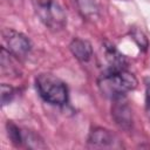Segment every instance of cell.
Instances as JSON below:
<instances>
[{"label": "cell", "mask_w": 150, "mask_h": 150, "mask_svg": "<svg viewBox=\"0 0 150 150\" xmlns=\"http://www.w3.org/2000/svg\"><path fill=\"white\" fill-rule=\"evenodd\" d=\"M137 79L125 68H109L102 73L97 80L101 93L111 100L124 97V95L137 87Z\"/></svg>", "instance_id": "6da1fadb"}, {"label": "cell", "mask_w": 150, "mask_h": 150, "mask_svg": "<svg viewBox=\"0 0 150 150\" xmlns=\"http://www.w3.org/2000/svg\"><path fill=\"white\" fill-rule=\"evenodd\" d=\"M35 87L41 98L47 103L63 105L68 102V88L66 83L52 74L38 75Z\"/></svg>", "instance_id": "7a4b0ae2"}, {"label": "cell", "mask_w": 150, "mask_h": 150, "mask_svg": "<svg viewBox=\"0 0 150 150\" xmlns=\"http://www.w3.org/2000/svg\"><path fill=\"white\" fill-rule=\"evenodd\" d=\"M34 5L38 16L49 29L60 30L66 26V13L55 0H34Z\"/></svg>", "instance_id": "3957f363"}, {"label": "cell", "mask_w": 150, "mask_h": 150, "mask_svg": "<svg viewBox=\"0 0 150 150\" xmlns=\"http://www.w3.org/2000/svg\"><path fill=\"white\" fill-rule=\"evenodd\" d=\"M90 148L95 149H121L123 148L120 138L110 130L101 127L91 129L87 141Z\"/></svg>", "instance_id": "277c9868"}, {"label": "cell", "mask_w": 150, "mask_h": 150, "mask_svg": "<svg viewBox=\"0 0 150 150\" xmlns=\"http://www.w3.org/2000/svg\"><path fill=\"white\" fill-rule=\"evenodd\" d=\"M2 35H4V39L8 47V50L18 59L25 57L29 53V50L32 48V43H30L29 39L26 35H23L22 33L7 28L2 32Z\"/></svg>", "instance_id": "5b68a950"}, {"label": "cell", "mask_w": 150, "mask_h": 150, "mask_svg": "<svg viewBox=\"0 0 150 150\" xmlns=\"http://www.w3.org/2000/svg\"><path fill=\"white\" fill-rule=\"evenodd\" d=\"M111 116L120 129L129 131L132 128L131 109L123 97L114 100V104L111 107Z\"/></svg>", "instance_id": "8992f818"}, {"label": "cell", "mask_w": 150, "mask_h": 150, "mask_svg": "<svg viewBox=\"0 0 150 150\" xmlns=\"http://www.w3.org/2000/svg\"><path fill=\"white\" fill-rule=\"evenodd\" d=\"M69 49L71 54L81 62H88L93 56V47L89 41L75 38L69 43Z\"/></svg>", "instance_id": "52a82bcc"}, {"label": "cell", "mask_w": 150, "mask_h": 150, "mask_svg": "<svg viewBox=\"0 0 150 150\" xmlns=\"http://www.w3.org/2000/svg\"><path fill=\"white\" fill-rule=\"evenodd\" d=\"M104 53H105V59L110 64V68H125L127 66V60L124 55H122L114 45L111 43H105L104 46Z\"/></svg>", "instance_id": "ba28073f"}, {"label": "cell", "mask_w": 150, "mask_h": 150, "mask_svg": "<svg viewBox=\"0 0 150 150\" xmlns=\"http://www.w3.org/2000/svg\"><path fill=\"white\" fill-rule=\"evenodd\" d=\"M77 8L83 18L95 19L98 14V1L97 0H75Z\"/></svg>", "instance_id": "9c48e42d"}, {"label": "cell", "mask_w": 150, "mask_h": 150, "mask_svg": "<svg viewBox=\"0 0 150 150\" xmlns=\"http://www.w3.org/2000/svg\"><path fill=\"white\" fill-rule=\"evenodd\" d=\"M14 56L9 50H6L5 47L1 48V71L4 74H13V73H18L16 67H15V62L13 60Z\"/></svg>", "instance_id": "30bf717a"}, {"label": "cell", "mask_w": 150, "mask_h": 150, "mask_svg": "<svg viewBox=\"0 0 150 150\" xmlns=\"http://www.w3.org/2000/svg\"><path fill=\"white\" fill-rule=\"evenodd\" d=\"M22 144H26V146L32 149H39V148H46L42 139L34 132L22 130Z\"/></svg>", "instance_id": "8fae6325"}, {"label": "cell", "mask_w": 150, "mask_h": 150, "mask_svg": "<svg viewBox=\"0 0 150 150\" xmlns=\"http://www.w3.org/2000/svg\"><path fill=\"white\" fill-rule=\"evenodd\" d=\"M6 128H7V135L11 142L16 146H21L22 145V130L16 124L9 121L7 122Z\"/></svg>", "instance_id": "7c38bea8"}, {"label": "cell", "mask_w": 150, "mask_h": 150, "mask_svg": "<svg viewBox=\"0 0 150 150\" xmlns=\"http://www.w3.org/2000/svg\"><path fill=\"white\" fill-rule=\"evenodd\" d=\"M14 96H15V89L9 84L2 83L1 84V104L2 105L8 104L9 102H12Z\"/></svg>", "instance_id": "4fadbf2b"}, {"label": "cell", "mask_w": 150, "mask_h": 150, "mask_svg": "<svg viewBox=\"0 0 150 150\" xmlns=\"http://www.w3.org/2000/svg\"><path fill=\"white\" fill-rule=\"evenodd\" d=\"M131 36H132V39L135 40V42L139 46V48H142L143 50H145L146 48H148V39L145 38V35L141 32V30H138V29H132V32H131Z\"/></svg>", "instance_id": "5bb4252c"}, {"label": "cell", "mask_w": 150, "mask_h": 150, "mask_svg": "<svg viewBox=\"0 0 150 150\" xmlns=\"http://www.w3.org/2000/svg\"><path fill=\"white\" fill-rule=\"evenodd\" d=\"M145 111H146L148 116L150 117V87L149 86H148L146 96H145Z\"/></svg>", "instance_id": "9a60e30c"}]
</instances>
